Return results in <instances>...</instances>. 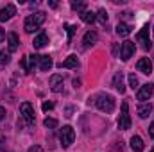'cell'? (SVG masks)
I'll list each match as a JSON object with an SVG mask.
<instances>
[{
    "instance_id": "29",
    "label": "cell",
    "mask_w": 154,
    "mask_h": 152,
    "mask_svg": "<svg viewBox=\"0 0 154 152\" xmlns=\"http://www.w3.org/2000/svg\"><path fill=\"white\" fill-rule=\"evenodd\" d=\"M54 109V102H43V111H50Z\"/></svg>"
},
{
    "instance_id": "12",
    "label": "cell",
    "mask_w": 154,
    "mask_h": 152,
    "mask_svg": "<svg viewBox=\"0 0 154 152\" xmlns=\"http://www.w3.org/2000/svg\"><path fill=\"white\" fill-rule=\"evenodd\" d=\"M38 66H39L41 72H48V70L52 68V57H50V56H41Z\"/></svg>"
},
{
    "instance_id": "23",
    "label": "cell",
    "mask_w": 154,
    "mask_h": 152,
    "mask_svg": "<svg viewBox=\"0 0 154 152\" xmlns=\"http://www.w3.org/2000/svg\"><path fill=\"white\" fill-rule=\"evenodd\" d=\"M27 57H29V72H31V70H34V66L39 63V57H41V56L32 54V56H27Z\"/></svg>"
},
{
    "instance_id": "10",
    "label": "cell",
    "mask_w": 154,
    "mask_h": 152,
    "mask_svg": "<svg viewBox=\"0 0 154 152\" xmlns=\"http://www.w3.org/2000/svg\"><path fill=\"white\" fill-rule=\"evenodd\" d=\"M63 75H52L50 77V90L54 91V93H61L63 91Z\"/></svg>"
},
{
    "instance_id": "37",
    "label": "cell",
    "mask_w": 154,
    "mask_h": 152,
    "mask_svg": "<svg viewBox=\"0 0 154 152\" xmlns=\"http://www.w3.org/2000/svg\"><path fill=\"white\" fill-rule=\"evenodd\" d=\"M48 5H50V7H57V2H54V0H52V2H48Z\"/></svg>"
},
{
    "instance_id": "34",
    "label": "cell",
    "mask_w": 154,
    "mask_h": 152,
    "mask_svg": "<svg viewBox=\"0 0 154 152\" xmlns=\"http://www.w3.org/2000/svg\"><path fill=\"white\" fill-rule=\"evenodd\" d=\"M4 116H5V109L0 106V120H4Z\"/></svg>"
},
{
    "instance_id": "21",
    "label": "cell",
    "mask_w": 154,
    "mask_h": 152,
    "mask_svg": "<svg viewBox=\"0 0 154 152\" xmlns=\"http://www.w3.org/2000/svg\"><path fill=\"white\" fill-rule=\"evenodd\" d=\"M81 20H82L84 23H93V22L97 20V14H95L93 11H84V13H81Z\"/></svg>"
},
{
    "instance_id": "16",
    "label": "cell",
    "mask_w": 154,
    "mask_h": 152,
    "mask_svg": "<svg viewBox=\"0 0 154 152\" xmlns=\"http://www.w3.org/2000/svg\"><path fill=\"white\" fill-rule=\"evenodd\" d=\"M131 149L134 152H142L145 149V145H143V140L140 138V136H133L131 138Z\"/></svg>"
},
{
    "instance_id": "22",
    "label": "cell",
    "mask_w": 154,
    "mask_h": 152,
    "mask_svg": "<svg viewBox=\"0 0 154 152\" xmlns=\"http://www.w3.org/2000/svg\"><path fill=\"white\" fill-rule=\"evenodd\" d=\"M9 61H11V52L9 50H0V65L5 66V65H9Z\"/></svg>"
},
{
    "instance_id": "24",
    "label": "cell",
    "mask_w": 154,
    "mask_h": 152,
    "mask_svg": "<svg viewBox=\"0 0 154 152\" xmlns=\"http://www.w3.org/2000/svg\"><path fill=\"white\" fill-rule=\"evenodd\" d=\"M97 18H99V22H100L102 25H106V23H108V13H106V9H99Z\"/></svg>"
},
{
    "instance_id": "8",
    "label": "cell",
    "mask_w": 154,
    "mask_h": 152,
    "mask_svg": "<svg viewBox=\"0 0 154 152\" xmlns=\"http://www.w3.org/2000/svg\"><path fill=\"white\" fill-rule=\"evenodd\" d=\"M136 41H138V43H142V48H143V50H149V48L152 47L151 38H149V25H145V27L136 34Z\"/></svg>"
},
{
    "instance_id": "25",
    "label": "cell",
    "mask_w": 154,
    "mask_h": 152,
    "mask_svg": "<svg viewBox=\"0 0 154 152\" xmlns=\"http://www.w3.org/2000/svg\"><path fill=\"white\" fill-rule=\"evenodd\" d=\"M43 125H45L47 129H56V127H57V120H56V118H45Z\"/></svg>"
},
{
    "instance_id": "5",
    "label": "cell",
    "mask_w": 154,
    "mask_h": 152,
    "mask_svg": "<svg viewBox=\"0 0 154 152\" xmlns=\"http://www.w3.org/2000/svg\"><path fill=\"white\" fill-rule=\"evenodd\" d=\"M20 114H22V118L25 120V123H27L29 127L34 125V108H32L31 102H23V104L20 106Z\"/></svg>"
},
{
    "instance_id": "4",
    "label": "cell",
    "mask_w": 154,
    "mask_h": 152,
    "mask_svg": "<svg viewBox=\"0 0 154 152\" xmlns=\"http://www.w3.org/2000/svg\"><path fill=\"white\" fill-rule=\"evenodd\" d=\"M118 129H122V131L131 129V116H129V102L127 100L122 102V113H120V118H118Z\"/></svg>"
},
{
    "instance_id": "28",
    "label": "cell",
    "mask_w": 154,
    "mask_h": 152,
    "mask_svg": "<svg viewBox=\"0 0 154 152\" xmlns=\"http://www.w3.org/2000/svg\"><path fill=\"white\" fill-rule=\"evenodd\" d=\"M66 29H68V39H72L77 31V25H66Z\"/></svg>"
},
{
    "instance_id": "26",
    "label": "cell",
    "mask_w": 154,
    "mask_h": 152,
    "mask_svg": "<svg viewBox=\"0 0 154 152\" xmlns=\"http://www.w3.org/2000/svg\"><path fill=\"white\" fill-rule=\"evenodd\" d=\"M72 9H75V11H81V13H84V9H86V2H72Z\"/></svg>"
},
{
    "instance_id": "20",
    "label": "cell",
    "mask_w": 154,
    "mask_h": 152,
    "mask_svg": "<svg viewBox=\"0 0 154 152\" xmlns=\"http://www.w3.org/2000/svg\"><path fill=\"white\" fill-rule=\"evenodd\" d=\"M7 43H9V52H13V50H16L18 48V36H16V32H9L7 34Z\"/></svg>"
},
{
    "instance_id": "6",
    "label": "cell",
    "mask_w": 154,
    "mask_h": 152,
    "mask_svg": "<svg viewBox=\"0 0 154 152\" xmlns=\"http://www.w3.org/2000/svg\"><path fill=\"white\" fill-rule=\"evenodd\" d=\"M134 50H136V47H134V41H124L122 43V47H120V57H122V61H129L131 57H133V54H134Z\"/></svg>"
},
{
    "instance_id": "9",
    "label": "cell",
    "mask_w": 154,
    "mask_h": 152,
    "mask_svg": "<svg viewBox=\"0 0 154 152\" xmlns=\"http://www.w3.org/2000/svg\"><path fill=\"white\" fill-rule=\"evenodd\" d=\"M136 68H138V72H142V74H145V75H151V74H152V63H151L149 57H142V59L136 63Z\"/></svg>"
},
{
    "instance_id": "32",
    "label": "cell",
    "mask_w": 154,
    "mask_h": 152,
    "mask_svg": "<svg viewBox=\"0 0 154 152\" xmlns=\"http://www.w3.org/2000/svg\"><path fill=\"white\" fill-rule=\"evenodd\" d=\"M4 38H5V31H4V29L0 27V43L4 41Z\"/></svg>"
},
{
    "instance_id": "36",
    "label": "cell",
    "mask_w": 154,
    "mask_h": 152,
    "mask_svg": "<svg viewBox=\"0 0 154 152\" xmlns=\"http://www.w3.org/2000/svg\"><path fill=\"white\" fill-rule=\"evenodd\" d=\"M72 111H74V108H66V116H72Z\"/></svg>"
},
{
    "instance_id": "13",
    "label": "cell",
    "mask_w": 154,
    "mask_h": 152,
    "mask_svg": "<svg viewBox=\"0 0 154 152\" xmlns=\"http://www.w3.org/2000/svg\"><path fill=\"white\" fill-rule=\"evenodd\" d=\"M47 43H48V36L45 32H39L34 38V41H32V47L34 48H43V47H47Z\"/></svg>"
},
{
    "instance_id": "1",
    "label": "cell",
    "mask_w": 154,
    "mask_h": 152,
    "mask_svg": "<svg viewBox=\"0 0 154 152\" xmlns=\"http://www.w3.org/2000/svg\"><path fill=\"white\" fill-rule=\"evenodd\" d=\"M45 18H47V16H45L43 11H38V13L27 16V18H25V23H23L25 32H27V34H32V32L39 31V27H41V23L45 22Z\"/></svg>"
},
{
    "instance_id": "11",
    "label": "cell",
    "mask_w": 154,
    "mask_h": 152,
    "mask_svg": "<svg viewBox=\"0 0 154 152\" xmlns=\"http://www.w3.org/2000/svg\"><path fill=\"white\" fill-rule=\"evenodd\" d=\"M14 14H16V7H14L13 4H7V5L0 11V22H7V20H11Z\"/></svg>"
},
{
    "instance_id": "39",
    "label": "cell",
    "mask_w": 154,
    "mask_h": 152,
    "mask_svg": "<svg viewBox=\"0 0 154 152\" xmlns=\"http://www.w3.org/2000/svg\"><path fill=\"white\" fill-rule=\"evenodd\" d=\"M152 31H154V29H152Z\"/></svg>"
},
{
    "instance_id": "17",
    "label": "cell",
    "mask_w": 154,
    "mask_h": 152,
    "mask_svg": "<svg viewBox=\"0 0 154 152\" xmlns=\"http://www.w3.org/2000/svg\"><path fill=\"white\" fill-rule=\"evenodd\" d=\"M113 86H115L116 91H120V93H124L125 91V86H124V75H122V72H118L113 79Z\"/></svg>"
},
{
    "instance_id": "15",
    "label": "cell",
    "mask_w": 154,
    "mask_h": 152,
    "mask_svg": "<svg viewBox=\"0 0 154 152\" xmlns=\"http://www.w3.org/2000/svg\"><path fill=\"white\" fill-rule=\"evenodd\" d=\"M97 32L95 31H88L86 34H84V38H82V43H84V47H90V45H93V43H97Z\"/></svg>"
},
{
    "instance_id": "3",
    "label": "cell",
    "mask_w": 154,
    "mask_h": 152,
    "mask_svg": "<svg viewBox=\"0 0 154 152\" xmlns=\"http://www.w3.org/2000/svg\"><path fill=\"white\" fill-rule=\"evenodd\" d=\"M74 140H75V131H74L70 125H65V127L59 131V141H61V145H63L65 149H68V147L74 143Z\"/></svg>"
},
{
    "instance_id": "18",
    "label": "cell",
    "mask_w": 154,
    "mask_h": 152,
    "mask_svg": "<svg viewBox=\"0 0 154 152\" xmlns=\"http://www.w3.org/2000/svg\"><path fill=\"white\" fill-rule=\"evenodd\" d=\"M59 66H61V68H77V66H79V59H77V56H70V57H66Z\"/></svg>"
},
{
    "instance_id": "2",
    "label": "cell",
    "mask_w": 154,
    "mask_h": 152,
    "mask_svg": "<svg viewBox=\"0 0 154 152\" xmlns=\"http://www.w3.org/2000/svg\"><path fill=\"white\" fill-rule=\"evenodd\" d=\"M95 104H97V108H99L100 111H104V113H111V111L115 109V99H113L111 95H108V93H100V95L97 97Z\"/></svg>"
},
{
    "instance_id": "31",
    "label": "cell",
    "mask_w": 154,
    "mask_h": 152,
    "mask_svg": "<svg viewBox=\"0 0 154 152\" xmlns=\"http://www.w3.org/2000/svg\"><path fill=\"white\" fill-rule=\"evenodd\" d=\"M122 18H124V20H131V18H133V13L125 11V13H122Z\"/></svg>"
},
{
    "instance_id": "30",
    "label": "cell",
    "mask_w": 154,
    "mask_h": 152,
    "mask_svg": "<svg viewBox=\"0 0 154 152\" xmlns=\"http://www.w3.org/2000/svg\"><path fill=\"white\" fill-rule=\"evenodd\" d=\"M27 152H43V149H41L39 145H32V147H31Z\"/></svg>"
},
{
    "instance_id": "7",
    "label": "cell",
    "mask_w": 154,
    "mask_h": 152,
    "mask_svg": "<svg viewBox=\"0 0 154 152\" xmlns=\"http://www.w3.org/2000/svg\"><path fill=\"white\" fill-rule=\"evenodd\" d=\"M152 93H154V84L152 82H149V84H143L140 90H138V93H136V99L143 104L145 100H149L151 97H152Z\"/></svg>"
},
{
    "instance_id": "35",
    "label": "cell",
    "mask_w": 154,
    "mask_h": 152,
    "mask_svg": "<svg viewBox=\"0 0 154 152\" xmlns=\"http://www.w3.org/2000/svg\"><path fill=\"white\" fill-rule=\"evenodd\" d=\"M149 134H151V136L154 138V122L151 123V127H149Z\"/></svg>"
},
{
    "instance_id": "19",
    "label": "cell",
    "mask_w": 154,
    "mask_h": 152,
    "mask_svg": "<svg viewBox=\"0 0 154 152\" xmlns=\"http://www.w3.org/2000/svg\"><path fill=\"white\" fill-rule=\"evenodd\" d=\"M151 111H152V106L147 104V102H143V104L138 106V116H140V118H147V116L151 114Z\"/></svg>"
},
{
    "instance_id": "38",
    "label": "cell",
    "mask_w": 154,
    "mask_h": 152,
    "mask_svg": "<svg viewBox=\"0 0 154 152\" xmlns=\"http://www.w3.org/2000/svg\"><path fill=\"white\" fill-rule=\"evenodd\" d=\"M151 152H154V149H152V150H151Z\"/></svg>"
},
{
    "instance_id": "14",
    "label": "cell",
    "mask_w": 154,
    "mask_h": 152,
    "mask_svg": "<svg viewBox=\"0 0 154 152\" xmlns=\"http://www.w3.org/2000/svg\"><path fill=\"white\" fill-rule=\"evenodd\" d=\"M131 31H133V29H131V25H129V23L120 22V23L116 25V34H118V36H122V38H127V36L131 34Z\"/></svg>"
},
{
    "instance_id": "33",
    "label": "cell",
    "mask_w": 154,
    "mask_h": 152,
    "mask_svg": "<svg viewBox=\"0 0 154 152\" xmlns=\"http://www.w3.org/2000/svg\"><path fill=\"white\" fill-rule=\"evenodd\" d=\"M4 145H5V136H2V134H0V149H2Z\"/></svg>"
},
{
    "instance_id": "27",
    "label": "cell",
    "mask_w": 154,
    "mask_h": 152,
    "mask_svg": "<svg viewBox=\"0 0 154 152\" xmlns=\"http://www.w3.org/2000/svg\"><path fill=\"white\" fill-rule=\"evenodd\" d=\"M129 86H131L133 90H136V88H138V79H136L134 74H129Z\"/></svg>"
}]
</instances>
